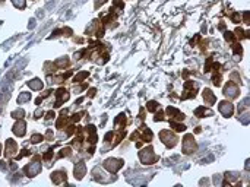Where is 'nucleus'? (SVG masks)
Here are the masks:
<instances>
[{
  "instance_id": "nucleus-3",
  "label": "nucleus",
  "mask_w": 250,
  "mask_h": 187,
  "mask_svg": "<svg viewBox=\"0 0 250 187\" xmlns=\"http://www.w3.org/2000/svg\"><path fill=\"white\" fill-rule=\"evenodd\" d=\"M195 149H196V143H195V140H193V136H192V134H187V136L184 138V145H183L184 154H192Z\"/></svg>"
},
{
  "instance_id": "nucleus-14",
  "label": "nucleus",
  "mask_w": 250,
  "mask_h": 187,
  "mask_svg": "<svg viewBox=\"0 0 250 187\" xmlns=\"http://www.w3.org/2000/svg\"><path fill=\"white\" fill-rule=\"evenodd\" d=\"M12 3L15 5L16 7H25V0H12Z\"/></svg>"
},
{
  "instance_id": "nucleus-13",
  "label": "nucleus",
  "mask_w": 250,
  "mask_h": 187,
  "mask_svg": "<svg viewBox=\"0 0 250 187\" xmlns=\"http://www.w3.org/2000/svg\"><path fill=\"white\" fill-rule=\"evenodd\" d=\"M15 149H16V145H15L13 142H10V140H9V142H7V152H6V154L10 156V155L15 152Z\"/></svg>"
},
{
  "instance_id": "nucleus-15",
  "label": "nucleus",
  "mask_w": 250,
  "mask_h": 187,
  "mask_svg": "<svg viewBox=\"0 0 250 187\" xmlns=\"http://www.w3.org/2000/svg\"><path fill=\"white\" fill-rule=\"evenodd\" d=\"M157 105H158V104L155 102V101H149V102H148V110L155 111V110H157Z\"/></svg>"
},
{
  "instance_id": "nucleus-21",
  "label": "nucleus",
  "mask_w": 250,
  "mask_h": 187,
  "mask_svg": "<svg viewBox=\"0 0 250 187\" xmlns=\"http://www.w3.org/2000/svg\"><path fill=\"white\" fill-rule=\"evenodd\" d=\"M103 2H104V0H97V3H95V6H97V7H98V6H101V3H103Z\"/></svg>"
},
{
  "instance_id": "nucleus-4",
  "label": "nucleus",
  "mask_w": 250,
  "mask_h": 187,
  "mask_svg": "<svg viewBox=\"0 0 250 187\" xmlns=\"http://www.w3.org/2000/svg\"><path fill=\"white\" fill-rule=\"evenodd\" d=\"M219 111L222 116L225 117H230L231 114L234 113V105L231 104V102H227V101H222L221 104H219Z\"/></svg>"
},
{
  "instance_id": "nucleus-8",
  "label": "nucleus",
  "mask_w": 250,
  "mask_h": 187,
  "mask_svg": "<svg viewBox=\"0 0 250 187\" xmlns=\"http://www.w3.org/2000/svg\"><path fill=\"white\" fill-rule=\"evenodd\" d=\"M25 127H26L25 121L19 120V121L15 123V126H13V132H15V134H18V136H24V134H25Z\"/></svg>"
},
{
  "instance_id": "nucleus-5",
  "label": "nucleus",
  "mask_w": 250,
  "mask_h": 187,
  "mask_svg": "<svg viewBox=\"0 0 250 187\" xmlns=\"http://www.w3.org/2000/svg\"><path fill=\"white\" fill-rule=\"evenodd\" d=\"M161 139H162V142H165V145L168 148H171V146H174L176 143H177V138H174L173 134H170L168 132H161Z\"/></svg>"
},
{
  "instance_id": "nucleus-6",
  "label": "nucleus",
  "mask_w": 250,
  "mask_h": 187,
  "mask_svg": "<svg viewBox=\"0 0 250 187\" xmlns=\"http://www.w3.org/2000/svg\"><path fill=\"white\" fill-rule=\"evenodd\" d=\"M39 170H41L39 162H31V164L26 167V174H28V177H34L35 174L39 173Z\"/></svg>"
},
{
  "instance_id": "nucleus-22",
  "label": "nucleus",
  "mask_w": 250,
  "mask_h": 187,
  "mask_svg": "<svg viewBox=\"0 0 250 187\" xmlns=\"http://www.w3.org/2000/svg\"><path fill=\"white\" fill-rule=\"evenodd\" d=\"M0 149H2V146H0Z\"/></svg>"
},
{
  "instance_id": "nucleus-20",
  "label": "nucleus",
  "mask_w": 250,
  "mask_h": 187,
  "mask_svg": "<svg viewBox=\"0 0 250 187\" xmlns=\"http://www.w3.org/2000/svg\"><path fill=\"white\" fill-rule=\"evenodd\" d=\"M0 170H6V165H5V162H0Z\"/></svg>"
},
{
  "instance_id": "nucleus-7",
  "label": "nucleus",
  "mask_w": 250,
  "mask_h": 187,
  "mask_svg": "<svg viewBox=\"0 0 250 187\" xmlns=\"http://www.w3.org/2000/svg\"><path fill=\"white\" fill-rule=\"evenodd\" d=\"M224 92L227 97H230V98H236L237 95H238V88L234 86V83H228L225 89H224Z\"/></svg>"
},
{
  "instance_id": "nucleus-9",
  "label": "nucleus",
  "mask_w": 250,
  "mask_h": 187,
  "mask_svg": "<svg viewBox=\"0 0 250 187\" xmlns=\"http://www.w3.org/2000/svg\"><path fill=\"white\" fill-rule=\"evenodd\" d=\"M86 173V168H85V164L84 162H78L76 167H75V177L76 178H82Z\"/></svg>"
},
{
  "instance_id": "nucleus-17",
  "label": "nucleus",
  "mask_w": 250,
  "mask_h": 187,
  "mask_svg": "<svg viewBox=\"0 0 250 187\" xmlns=\"http://www.w3.org/2000/svg\"><path fill=\"white\" fill-rule=\"evenodd\" d=\"M41 139H43L41 134H34L32 136V143H38V142H41Z\"/></svg>"
},
{
  "instance_id": "nucleus-11",
  "label": "nucleus",
  "mask_w": 250,
  "mask_h": 187,
  "mask_svg": "<svg viewBox=\"0 0 250 187\" xmlns=\"http://www.w3.org/2000/svg\"><path fill=\"white\" fill-rule=\"evenodd\" d=\"M29 100H31V94L29 92H22L19 97H18V102H19V104L26 102V101H29Z\"/></svg>"
},
{
  "instance_id": "nucleus-2",
  "label": "nucleus",
  "mask_w": 250,
  "mask_h": 187,
  "mask_svg": "<svg viewBox=\"0 0 250 187\" xmlns=\"http://www.w3.org/2000/svg\"><path fill=\"white\" fill-rule=\"evenodd\" d=\"M139 158H140V161H142L144 164H151L152 161L155 160V155H154L152 148H146V149H144V151L139 154Z\"/></svg>"
},
{
  "instance_id": "nucleus-16",
  "label": "nucleus",
  "mask_w": 250,
  "mask_h": 187,
  "mask_svg": "<svg viewBox=\"0 0 250 187\" xmlns=\"http://www.w3.org/2000/svg\"><path fill=\"white\" fill-rule=\"evenodd\" d=\"M12 117H15V119L24 117V111H22V110H16V111H13V113H12Z\"/></svg>"
},
{
  "instance_id": "nucleus-18",
  "label": "nucleus",
  "mask_w": 250,
  "mask_h": 187,
  "mask_svg": "<svg viewBox=\"0 0 250 187\" xmlns=\"http://www.w3.org/2000/svg\"><path fill=\"white\" fill-rule=\"evenodd\" d=\"M34 27H35V19L32 18V19H29V25H28V28H29V29H32Z\"/></svg>"
},
{
  "instance_id": "nucleus-1",
  "label": "nucleus",
  "mask_w": 250,
  "mask_h": 187,
  "mask_svg": "<svg viewBox=\"0 0 250 187\" xmlns=\"http://www.w3.org/2000/svg\"><path fill=\"white\" fill-rule=\"evenodd\" d=\"M123 165V161L121 160H114V158H110V160H107L104 162V167L108 170V171H111V173H116L118 168H121Z\"/></svg>"
},
{
  "instance_id": "nucleus-10",
  "label": "nucleus",
  "mask_w": 250,
  "mask_h": 187,
  "mask_svg": "<svg viewBox=\"0 0 250 187\" xmlns=\"http://www.w3.org/2000/svg\"><path fill=\"white\" fill-rule=\"evenodd\" d=\"M28 86L31 88V89H35V91H39L41 88H43V82L39 79H32L28 82Z\"/></svg>"
},
{
  "instance_id": "nucleus-19",
  "label": "nucleus",
  "mask_w": 250,
  "mask_h": 187,
  "mask_svg": "<svg viewBox=\"0 0 250 187\" xmlns=\"http://www.w3.org/2000/svg\"><path fill=\"white\" fill-rule=\"evenodd\" d=\"M86 76H88V73H79V75H78V78H76V80L82 79V78H86Z\"/></svg>"
},
{
  "instance_id": "nucleus-12",
  "label": "nucleus",
  "mask_w": 250,
  "mask_h": 187,
  "mask_svg": "<svg viewBox=\"0 0 250 187\" xmlns=\"http://www.w3.org/2000/svg\"><path fill=\"white\" fill-rule=\"evenodd\" d=\"M205 100L208 101V102H211V104H212V102H215V97L212 95V92H211L209 89H206V91H205Z\"/></svg>"
}]
</instances>
